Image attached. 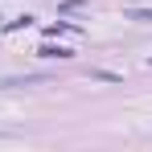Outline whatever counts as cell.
Instances as JSON below:
<instances>
[{
    "label": "cell",
    "mask_w": 152,
    "mask_h": 152,
    "mask_svg": "<svg viewBox=\"0 0 152 152\" xmlns=\"http://www.w3.org/2000/svg\"><path fill=\"white\" fill-rule=\"evenodd\" d=\"M41 53H45V58H70V50H66V45H58V50H53V45H45Z\"/></svg>",
    "instance_id": "cell-1"
},
{
    "label": "cell",
    "mask_w": 152,
    "mask_h": 152,
    "mask_svg": "<svg viewBox=\"0 0 152 152\" xmlns=\"http://www.w3.org/2000/svg\"><path fill=\"white\" fill-rule=\"evenodd\" d=\"M127 17H132V21H152L148 8H127Z\"/></svg>",
    "instance_id": "cell-2"
}]
</instances>
